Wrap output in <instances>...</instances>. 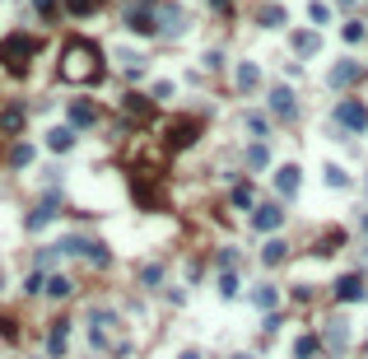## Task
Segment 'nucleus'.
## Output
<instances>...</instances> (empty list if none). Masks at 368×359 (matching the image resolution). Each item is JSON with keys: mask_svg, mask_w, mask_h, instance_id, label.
Masks as SVG:
<instances>
[{"mask_svg": "<svg viewBox=\"0 0 368 359\" xmlns=\"http://www.w3.org/2000/svg\"><path fill=\"white\" fill-rule=\"evenodd\" d=\"M335 247H345V234H335V229H331V234L317 243V252H335Z\"/></svg>", "mask_w": 368, "mask_h": 359, "instance_id": "40", "label": "nucleus"}, {"mask_svg": "<svg viewBox=\"0 0 368 359\" xmlns=\"http://www.w3.org/2000/svg\"><path fill=\"white\" fill-rule=\"evenodd\" d=\"M331 294H335V303H364L368 299V280L359 275V270H345V275L331 285Z\"/></svg>", "mask_w": 368, "mask_h": 359, "instance_id": "8", "label": "nucleus"}, {"mask_svg": "<svg viewBox=\"0 0 368 359\" xmlns=\"http://www.w3.org/2000/svg\"><path fill=\"white\" fill-rule=\"evenodd\" d=\"M219 294L224 299H238V275L234 270H219Z\"/></svg>", "mask_w": 368, "mask_h": 359, "instance_id": "35", "label": "nucleus"}, {"mask_svg": "<svg viewBox=\"0 0 368 359\" xmlns=\"http://www.w3.org/2000/svg\"><path fill=\"white\" fill-rule=\"evenodd\" d=\"M89 346L93 350H112V355H122V350H126L122 317L112 313V308H93V313H89Z\"/></svg>", "mask_w": 368, "mask_h": 359, "instance_id": "2", "label": "nucleus"}, {"mask_svg": "<svg viewBox=\"0 0 368 359\" xmlns=\"http://www.w3.org/2000/svg\"><path fill=\"white\" fill-rule=\"evenodd\" d=\"M340 5H355V0H340Z\"/></svg>", "mask_w": 368, "mask_h": 359, "instance_id": "49", "label": "nucleus"}, {"mask_svg": "<svg viewBox=\"0 0 368 359\" xmlns=\"http://www.w3.org/2000/svg\"><path fill=\"white\" fill-rule=\"evenodd\" d=\"M294 52H299V57H317V52H322V33H313V28H308V33H294Z\"/></svg>", "mask_w": 368, "mask_h": 359, "instance_id": "24", "label": "nucleus"}, {"mask_svg": "<svg viewBox=\"0 0 368 359\" xmlns=\"http://www.w3.org/2000/svg\"><path fill=\"white\" fill-rule=\"evenodd\" d=\"M126 28L140 38H159L154 33V0H131L126 5Z\"/></svg>", "mask_w": 368, "mask_h": 359, "instance_id": "7", "label": "nucleus"}, {"mask_svg": "<svg viewBox=\"0 0 368 359\" xmlns=\"http://www.w3.org/2000/svg\"><path fill=\"white\" fill-rule=\"evenodd\" d=\"M187 10H182L178 0H154V33L159 38H168V42H173V38H182L187 33Z\"/></svg>", "mask_w": 368, "mask_h": 359, "instance_id": "5", "label": "nucleus"}, {"mask_svg": "<svg viewBox=\"0 0 368 359\" xmlns=\"http://www.w3.org/2000/svg\"><path fill=\"white\" fill-rule=\"evenodd\" d=\"M70 350V317H56L52 331H47V359H66Z\"/></svg>", "mask_w": 368, "mask_h": 359, "instance_id": "12", "label": "nucleus"}, {"mask_svg": "<svg viewBox=\"0 0 368 359\" xmlns=\"http://www.w3.org/2000/svg\"><path fill=\"white\" fill-rule=\"evenodd\" d=\"M340 33H345V42H364V38H368V28H364V23H345Z\"/></svg>", "mask_w": 368, "mask_h": 359, "instance_id": "42", "label": "nucleus"}, {"mask_svg": "<svg viewBox=\"0 0 368 359\" xmlns=\"http://www.w3.org/2000/svg\"><path fill=\"white\" fill-rule=\"evenodd\" d=\"M317 350H322V336H317V331H303V336L294 341V359H313Z\"/></svg>", "mask_w": 368, "mask_h": 359, "instance_id": "26", "label": "nucleus"}, {"mask_svg": "<svg viewBox=\"0 0 368 359\" xmlns=\"http://www.w3.org/2000/svg\"><path fill=\"white\" fill-rule=\"evenodd\" d=\"M56 247H61V257H84V261H93V266H112L108 243H98V238H89V234H70Z\"/></svg>", "mask_w": 368, "mask_h": 359, "instance_id": "4", "label": "nucleus"}, {"mask_svg": "<svg viewBox=\"0 0 368 359\" xmlns=\"http://www.w3.org/2000/svg\"><path fill=\"white\" fill-rule=\"evenodd\" d=\"M23 126H28L23 103H5V108H0V135H5V140H14V135H23Z\"/></svg>", "mask_w": 368, "mask_h": 359, "instance_id": "10", "label": "nucleus"}, {"mask_svg": "<svg viewBox=\"0 0 368 359\" xmlns=\"http://www.w3.org/2000/svg\"><path fill=\"white\" fill-rule=\"evenodd\" d=\"M234 84H238V93H252V89L261 84V66H257V61H238Z\"/></svg>", "mask_w": 368, "mask_h": 359, "instance_id": "18", "label": "nucleus"}, {"mask_svg": "<svg viewBox=\"0 0 368 359\" xmlns=\"http://www.w3.org/2000/svg\"><path fill=\"white\" fill-rule=\"evenodd\" d=\"M280 322H284V317H280V313H266V322H261V331H266V336H275V331H280Z\"/></svg>", "mask_w": 368, "mask_h": 359, "instance_id": "45", "label": "nucleus"}, {"mask_svg": "<svg viewBox=\"0 0 368 359\" xmlns=\"http://www.w3.org/2000/svg\"><path fill=\"white\" fill-rule=\"evenodd\" d=\"M56 75L66 79V84H79V89H89V84H98V79H103V52H98L93 42H84V38H75V42L61 47Z\"/></svg>", "mask_w": 368, "mask_h": 359, "instance_id": "1", "label": "nucleus"}, {"mask_svg": "<svg viewBox=\"0 0 368 359\" xmlns=\"http://www.w3.org/2000/svg\"><path fill=\"white\" fill-rule=\"evenodd\" d=\"M0 336H5V341H19V317H10V313L0 317Z\"/></svg>", "mask_w": 368, "mask_h": 359, "instance_id": "38", "label": "nucleus"}, {"mask_svg": "<svg viewBox=\"0 0 368 359\" xmlns=\"http://www.w3.org/2000/svg\"><path fill=\"white\" fill-rule=\"evenodd\" d=\"M33 159H38V149L28 145V140H14V145H10V154H5V164H10V169H28Z\"/></svg>", "mask_w": 368, "mask_h": 359, "instance_id": "22", "label": "nucleus"}, {"mask_svg": "<svg viewBox=\"0 0 368 359\" xmlns=\"http://www.w3.org/2000/svg\"><path fill=\"white\" fill-rule=\"evenodd\" d=\"M93 122H98V108H93L89 98H75V103H70V126L84 131V126H93Z\"/></svg>", "mask_w": 368, "mask_h": 359, "instance_id": "20", "label": "nucleus"}, {"mask_svg": "<svg viewBox=\"0 0 368 359\" xmlns=\"http://www.w3.org/2000/svg\"><path fill=\"white\" fill-rule=\"evenodd\" d=\"M201 140V122H191V117H178V122L168 126V149H187Z\"/></svg>", "mask_w": 368, "mask_h": 359, "instance_id": "9", "label": "nucleus"}, {"mask_svg": "<svg viewBox=\"0 0 368 359\" xmlns=\"http://www.w3.org/2000/svg\"><path fill=\"white\" fill-rule=\"evenodd\" d=\"M229 201H234L238 210H252V205H257V187H252V182H238V187L229 191Z\"/></svg>", "mask_w": 368, "mask_h": 359, "instance_id": "27", "label": "nucleus"}, {"mask_svg": "<svg viewBox=\"0 0 368 359\" xmlns=\"http://www.w3.org/2000/svg\"><path fill=\"white\" fill-rule=\"evenodd\" d=\"M266 103H270V113H275L280 122H294V117H299V103H294V93L284 89V84H275V89L266 93Z\"/></svg>", "mask_w": 368, "mask_h": 359, "instance_id": "13", "label": "nucleus"}, {"mask_svg": "<svg viewBox=\"0 0 368 359\" xmlns=\"http://www.w3.org/2000/svg\"><path fill=\"white\" fill-rule=\"evenodd\" d=\"M280 224H284V205L266 201V205H257V210H252V229H257V234H275Z\"/></svg>", "mask_w": 368, "mask_h": 359, "instance_id": "11", "label": "nucleus"}, {"mask_svg": "<svg viewBox=\"0 0 368 359\" xmlns=\"http://www.w3.org/2000/svg\"><path fill=\"white\" fill-rule=\"evenodd\" d=\"M247 169H270V145L266 140H257V145L247 149Z\"/></svg>", "mask_w": 368, "mask_h": 359, "instance_id": "29", "label": "nucleus"}, {"mask_svg": "<svg viewBox=\"0 0 368 359\" xmlns=\"http://www.w3.org/2000/svg\"><path fill=\"white\" fill-rule=\"evenodd\" d=\"M299 164H280L275 169V191L280 196H299V187H303V178H299Z\"/></svg>", "mask_w": 368, "mask_h": 359, "instance_id": "17", "label": "nucleus"}, {"mask_svg": "<svg viewBox=\"0 0 368 359\" xmlns=\"http://www.w3.org/2000/svg\"><path fill=\"white\" fill-rule=\"evenodd\" d=\"M326 187H340V191H345V187H355V178H350L340 164H326Z\"/></svg>", "mask_w": 368, "mask_h": 359, "instance_id": "32", "label": "nucleus"}, {"mask_svg": "<svg viewBox=\"0 0 368 359\" xmlns=\"http://www.w3.org/2000/svg\"><path fill=\"white\" fill-rule=\"evenodd\" d=\"M331 117H335V126H345V131H355V135L368 131V103H359V98H340Z\"/></svg>", "mask_w": 368, "mask_h": 359, "instance_id": "6", "label": "nucleus"}, {"mask_svg": "<svg viewBox=\"0 0 368 359\" xmlns=\"http://www.w3.org/2000/svg\"><path fill=\"white\" fill-rule=\"evenodd\" d=\"M117 61H122V70H126L131 79L145 75V57H140V52H117Z\"/></svg>", "mask_w": 368, "mask_h": 359, "instance_id": "28", "label": "nucleus"}, {"mask_svg": "<svg viewBox=\"0 0 368 359\" xmlns=\"http://www.w3.org/2000/svg\"><path fill=\"white\" fill-rule=\"evenodd\" d=\"M61 5H66L70 14H93V5H98V0H61Z\"/></svg>", "mask_w": 368, "mask_h": 359, "instance_id": "41", "label": "nucleus"}, {"mask_svg": "<svg viewBox=\"0 0 368 359\" xmlns=\"http://www.w3.org/2000/svg\"><path fill=\"white\" fill-rule=\"evenodd\" d=\"M345 346H350V326L345 322H326V331H322V350L331 359H340L345 355Z\"/></svg>", "mask_w": 368, "mask_h": 359, "instance_id": "15", "label": "nucleus"}, {"mask_svg": "<svg viewBox=\"0 0 368 359\" xmlns=\"http://www.w3.org/2000/svg\"><path fill=\"white\" fill-rule=\"evenodd\" d=\"M140 285H145V290H159V285H163V266H159V261H154V266H145V270H140Z\"/></svg>", "mask_w": 368, "mask_h": 359, "instance_id": "34", "label": "nucleus"}, {"mask_svg": "<svg viewBox=\"0 0 368 359\" xmlns=\"http://www.w3.org/2000/svg\"><path fill=\"white\" fill-rule=\"evenodd\" d=\"M47 299H56V303H61V299H70V294H75V280H70V275H61V270H52V275H47Z\"/></svg>", "mask_w": 368, "mask_h": 359, "instance_id": "21", "label": "nucleus"}, {"mask_svg": "<svg viewBox=\"0 0 368 359\" xmlns=\"http://www.w3.org/2000/svg\"><path fill=\"white\" fill-rule=\"evenodd\" d=\"M47 149H52V154H70V149H75V131H70V126H52V131H47Z\"/></svg>", "mask_w": 368, "mask_h": 359, "instance_id": "19", "label": "nucleus"}, {"mask_svg": "<svg viewBox=\"0 0 368 359\" xmlns=\"http://www.w3.org/2000/svg\"><path fill=\"white\" fill-rule=\"evenodd\" d=\"M261 23H266V28H284V5H266V10H261Z\"/></svg>", "mask_w": 368, "mask_h": 359, "instance_id": "33", "label": "nucleus"}, {"mask_svg": "<svg viewBox=\"0 0 368 359\" xmlns=\"http://www.w3.org/2000/svg\"><path fill=\"white\" fill-rule=\"evenodd\" d=\"M33 10L42 14V23H52L56 14H61V0H33Z\"/></svg>", "mask_w": 368, "mask_h": 359, "instance_id": "36", "label": "nucleus"}, {"mask_svg": "<svg viewBox=\"0 0 368 359\" xmlns=\"http://www.w3.org/2000/svg\"><path fill=\"white\" fill-rule=\"evenodd\" d=\"M243 126H247L252 135H257V140H266V135H270V122H266V113H247V117H243Z\"/></svg>", "mask_w": 368, "mask_h": 359, "instance_id": "31", "label": "nucleus"}, {"mask_svg": "<svg viewBox=\"0 0 368 359\" xmlns=\"http://www.w3.org/2000/svg\"><path fill=\"white\" fill-rule=\"evenodd\" d=\"M252 303L266 313V308H275V303H280V290H275V285H261V290H252Z\"/></svg>", "mask_w": 368, "mask_h": 359, "instance_id": "30", "label": "nucleus"}, {"mask_svg": "<svg viewBox=\"0 0 368 359\" xmlns=\"http://www.w3.org/2000/svg\"><path fill=\"white\" fill-rule=\"evenodd\" d=\"M178 359H205V355H201V350H182Z\"/></svg>", "mask_w": 368, "mask_h": 359, "instance_id": "46", "label": "nucleus"}, {"mask_svg": "<svg viewBox=\"0 0 368 359\" xmlns=\"http://www.w3.org/2000/svg\"><path fill=\"white\" fill-rule=\"evenodd\" d=\"M0 290H5V270H0Z\"/></svg>", "mask_w": 368, "mask_h": 359, "instance_id": "48", "label": "nucleus"}, {"mask_svg": "<svg viewBox=\"0 0 368 359\" xmlns=\"http://www.w3.org/2000/svg\"><path fill=\"white\" fill-rule=\"evenodd\" d=\"M308 14H313V23H326V19H331V5H326V0H313Z\"/></svg>", "mask_w": 368, "mask_h": 359, "instance_id": "39", "label": "nucleus"}, {"mask_svg": "<svg viewBox=\"0 0 368 359\" xmlns=\"http://www.w3.org/2000/svg\"><path fill=\"white\" fill-rule=\"evenodd\" d=\"M261 261H266V266H280V261H289V243H284V238H270V243L261 247Z\"/></svg>", "mask_w": 368, "mask_h": 359, "instance_id": "25", "label": "nucleus"}, {"mask_svg": "<svg viewBox=\"0 0 368 359\" xmlns=\"http://www.w3.org/2000/svg\"><path fill=\"white\" fill-rule=\"evenodd\" d=\"M210 10L219 14V19H234V10H238V5H234V0H210Z\"/></svg>", "mask_w": 368, "mask_h": 359, "instance_id": "43", "label": "nucleus"}, {"mask_svg": "<svg viewBox=\"0 0 368 359\" xmlns=\"http://www.w3.org/2000/svg\"><path fill=\"white\" fill-rule=\"evenodd\" d=\"M33 52H38V38H28V33L0 38V66L10 70V75H28V66H33Z\"/></svg>", "mask_w": 368, "mask_h": 359, "instance_id": "3", "label": "nucleus"}, {"mask_svg": "<svg viewBox=\"0 0 368 359\" xmlns=\"http://www.w3.org/2000/svg\"><path fill=\"white\" fill-rule=\"evenodd\" d=\"M52 215H56V196H47V201L38 205V210L28 215V220H23V224H28V234H38L42 224H52Z\"/></svg>", "mask_w": 368, "mask_h": 359, "instance_id": "23", "label": "nucleus"}, {"mask_svg": "<svg viewBox=\"0 0 368 359\" xmlns=\"http://www.w3.org/2000/svg\"><path fill=\"white\" fill-rule=\"evenodd\" d=\"M359 229H364V238H368V215H364V220H359Z\"/></svg>", "mask_w": 368, "mask_h": 359, "instance_id": "47", "label": "nucleus"}, {"mask_svg": "<svg viewBox=\"0 0 368 359\" xmlns=\"http://www.w3.org/2000/svg\"><path fill=\"white\" fill-rule=\"evenodd\" d=\"M214 261H219V270H234L243 257H238V247H219V257H214Z\"/></svg>", "mask_w": 368, "mask_h": 359, "instance_id": "37", "label": "nucleus"}, {"mask_svg": "<svg viewBox=\"0 0 368 359\" xmlns=\"http://www.w3.org/2000/svg\"><path fill=\"white\" fill-rule=\"evenodd\" d=\"M154 108H159V103L149 98V93H126V98H122V113L131 117V122H149Z\"/></svg>", "mask_w": 368, "mask_h": 359, "instance_id": "16", "label": "nucleus"}, {"mask_svg": "<svg viewBox=\"0 0 368 359\" xmlns=\"http://www.w3.org/2000/svg\"><path fill=\"white\" fill-rule=\"evenodd\" d=\"M149 98H154V103H163V98H173V84H168V79H159V84H154V93H149Z\"/></svg>", "mask_w": 368, "mask_h": 359, "instance_id": "44", "label": "nucleus"}, {"mask_svg": "<svg viewBox=\"0 0 368 359\" xmlns=\"http://www.w3.org/2000/svg\"><path fill=\"white\" fill-rule=\"evenodd\" d=\"M364 75H368V70L359 66V61H335V66H331V89H355Z\"/></svg>", "mask_w": 368, "mask_h": 359, "instance_id": "14", "label": "nucleus"}]
</instances>
